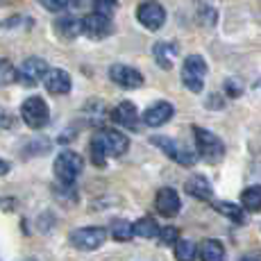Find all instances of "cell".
I'll use <instances>...</instances> for the list:
<instances>
[{"instance_id":"1","label":"cell","mask_w":261,"mask_h":261,"mask_svg":"<svg viewBox=\"0 0 261 261\" xmlns=\"http://www.w3.org/2000/svg\"><path fill=\"white\" fill-rule=\"evenodd\" d=\"M129 148V139L123 132L102 127L91 139V159L95 166H105V157H123Z\"/></svg>"},{"instance_id":"2","label":"cell","mask_w":261,"mask_h":261,"mask_svg":"<svg viewBox=\"0 0 261 261\" xmlns=\"http://www.w3.org/2000/svg\"><path fill=\"white\" fill-rule=\"evenodd\" d=\"M207 77V62L202 55H189L182 64V84L191 93H200L204 89Z\"/></svg>"},{"instance_id":"3","label":"cell","mask_w":261,"mask_h":261,"mask_svg":"<svg viewBox=\"0 0 261 261\" xmlns=\"http://www.w3.org/2000/svg\"><path fill=\"white\" fill-rule=\"evenodd\" d=\"M193 137H195V150L198 154L209 164H218L225 157V145L216 134H212L209 129L202 127H193Z\"/></svg>"},{"instance_id":"4","label":"cell","mask_w":261,"mask_h":261,"mask_svg":"<svg viewBox=\"0 0 261 261\" xmlns=\"http://www.w3.org/2000/svg\"><path fill=\"white\" fill-rule=\"evenodd\" d=\"M82 168H84L82 157H80L77 152H73V150H64V152H59L57 159H55V175H57V179L62 184H66V187H71L75 179L80 177Z\"/></svg>"},{"instance_id":"5","label":"cell","mask_w":261,"mask_h":261,"mask_svg":"<svg viewBox=\"0 0 261 261\" xmlns=\"http://www.w3.org/2000/svg\"><path fill=\"white\" fill-rule=\"evenodd\" d=\"M21 116L25 120V125L32 129H41L48 125L50 120V109L46 105V100L39 98V95H32V98L23 100L21 105Z\"/></svg>"},{"instance_id":"6","label":"cell","mask_w":261,"mask_h":261,"mask_svg":"<svg viewBox=\"0 0 261 261\" xmlns=\"http://www.w3.org/2000/svg\"><path fill=\"white\" fill-rule=\"evenodd\" d=\"M137 18L150 32H157L159 28H164L166 23V9L157 3V0H145L137 7Z\"/></svg>"},{"instance_id":"7","label":"cell","mask_w":261,"mask_h":261,"mask_svg":"<svg viewBox=\"0 0 261 261\" xmlns=\"http://www.w3.org/2000/svg\"><path fill=\"white\" fill-rule=\"evenodd\" d=\"M105 239H107V234L102 227H80L71 234V243L77 250H87V252L102 248Z\"/></svg>"},{"instance_id":"8","label":"cell","mask_w":261,"mask_h":261,"mask_svg":"<svg viewBox=\"0 0 261 261\" xmlns=\"http://www.w3.org/2000/svg\"><path fill=\"white\" fill-rule=\"evenodd\" d=\"M114 32V25H112V18L102 16V14H89V16L82 18V34H87L89 39H107L109 34Z\"/></svg>"},{"instance_id":"9","label":"cell","mask_w":261,"mask_h":261,"mask_svg":"<svg viewBox=\"0 0 261 261\" xmlns=\"http://www.w3.org/2000/svg\"><path fill=\"white\" fill-rule=\"evenodd\" d=\"M46 71H48V64L41 57H30L23 62L21 71H16V80L23 87H37Z\"/></svg>"},{"instance_id":"10","label":"cell","mask_w":261,"mask_h":261,"mask_svg":"<svg viewBox=\"0 0 261 261\" xmlns=\"http://www.w3.org/2000/svg\"><path fill=\"white\" fill-rule=\"evenodd\" d=\"M109 77L114 84H118L120 89H139L143 84V75L137 68L127 66V64H114L109 68Z\"/></svg>"},{"instance_id":"11","label":"cell","mask_w":261,"mask_h":261,"mask_svg":"<svg viewBox=\"0 0 261 261\" xmlns=\"http://www.w3.org/2000/svg\"><path fill=\"white\" fill-rule=\"evenodd\" d=\"M154 207H157V212L162 216L173 218V216L179 212V207H182V200H179V195L175 189L164 187V189L157 191V195H154Z\"/></svg>"},{"instance_id":"12","label":"cell","mask_w":261,"mask_h":261,"mask_svg":"<svg viewBox=\"0 0 261 261\" xmlns=\"http://www.w3.org/2000/svg\"><path fill=\"white\" fill-rule=\"evenodd\" d=\"M41 80H43L46 91L53 95H64L71 91V75L66 71H62V68H48Z\"/></svg>"},{"instance_id":"13","label":"cell","mask_w":261,"mask_h":261,"mask_svg":"<svg viewBox=\"0 0 261 261\" xmlns=\"http://www.w3.org/2000/svg\"><path fill=\"white\" fill-rule=\"evenodd\" d=\"M175 114V107L168 102V100H159V102H154L152 107H148L143 112V123L148 125V127H159V125L168 123L170 118H173Z\"/></svg>"},{"instance_id":"14","label":"cell","mask_w":261,"mask_h":261,"mask_svg":"<svg viewBox=\"0 0 261 261\" xmlns=\"http://www.w3.org/2000/svg\"><path fill=\"white\" fill-rule=\"evenodd\" d=\"M112 120L120 127H127V129H137L139 127V112L134 107V102L129 100H123L120 105L112 109Z\"/></svg>"},{"instance_id":"15","label":"cell","mask_w":261,"mask_h":261,"mask_svg":"<svg viewBox=\"0 0 261 261\" xmlns=\"http://www.w3.org/2000/svg\"><path fill=\"white\" fill-rule=\"evenodd\" d=\"M177 53H179V48H177V43H173V41H159L152 46L154 62H157V66H162L164 71H170V68H173Z\"/></svg>"},{"instance_id":"16","label":"cell","mask_w":261,"mask_h":261,"mask_svg":"<svg viewBox=\"0 0 261 261\" xmlns=\"http://www.w3.org/2000/svg\"><path fill=\"white\" fill-rule=\"evenodd\" d=\"M152 145H157L159 150H164V152H166L173 162H179L182 166H191V164H193L191 154L187 152V150H179L177 143H175L173 139H168V137H152Z\"/></svg>"},{"instance_id":"17","label":"cell","mask_w":261,"mask_h":261,"mask_svg":"<svg viewBox=\"0 0 261 261\" xmlns=\"http://www.w3.org/2000/svg\"><path fill=\"white\" fill-rule=\"evenodd\" d=\"M184 191L191 195V198H198V200H212V184H209L207 177H202V175H191L187 179V184H184Z\"/></svg>"},{"instance_id":"18","label":"cell","mask_w":261,"mask_h":261,"mask_svg":"<svg viewBox=\"0 0 261 261\" xmlns=\"http://www.w3.org/2000/svg\"><path fill=\"white\" fill-rule=\"evenodd\" d=\"M200 261H225V245L218 239H204L198 245Z\"/></svg>"},{"instance_id":"19","label":"cell","mask_w":261,"mask_h":261,"mask_svg":"<svg viewBox=\"0 0 261 261\" xmlns=\"http://www.w3.org/2000/svg\"><path fill=\"white\" fill-rule=\"evenodd\" d=\"M55 32L62 39H75L82 34V18L75 16H62L55 21Z\"/></svg>"},{"instance_id":"20","label":"cell","mask_w":261,"mask_h":261,"mask_svg":"<svg viewBox=\"0 0 261 261\" xmlns=\"http://www.w3.org/2000/svg\"><path fill=\"white\" fill-rule=\"evenodd\" d=\"M132 229H134V237H141V239H154L159 234V225L152 216L139 218L137 223H132Z\"/></svg>"},{"instance_id":"21","label":"cell","mask_w":261,"mask_h":261,"mask_svg":"<svg viewBox=\"0 0 261 261\" xmlns=\"http://www.w3.org/2000/svg\"><path fill=\"white\" fill-rule=\"evenodd\" d=\"M173 245H175V259L177 261H195V257H198V245L191 239H177Z\"/></svg>"},{"instance_id":"22","label":"cell","mask_w":261,"mask_h":261,"mask_svg":"<svg viewBox=\"0 0 261 261\" xmlns=\"http://www.w3.org/2000/svg\"><path fill=\"white\" fill-rule=\"evenodd\" d=\"M241 204L248 212H261V187H248L241 193Z\"/></svg>"},{"instance_id":"23","label":"cell","mask_w":261,"mask_h":261,"mask_svg":"<svg viewBox=\"0 0 261 261\" xmlns=\"http://www.w3.org/2000/svg\"><path fill=\"white\" fill-rule=\"evenodd\" d=\"M214 209L220 212L225 218H232L234 223H245V214L239 204H232V202H214Z\"/></svg>"},{"instance_id":"24","label":"cell","mask_w":261,"mask_h":261,"mask_svg":"<svg viewBox=\"0 0 261 261\" xmlns=\"http://www.w3.org/2000/svg\"><path fill=\"white\" fill-rule=\"evenodd\" d=\"M112 237L114 241H120V243H125V241H129L134 237V229H132V223H127V220H114L112 223Z\"/></svg>"},{"instance_id":"25","label":"cell","mask_w":261,"mask_h":261,"mask_svg":"<svg viewBox=\"0 0 261 261\" xmlns=\"http://www.w3.org/2000/svg\"><path fill=\"white\" fill-rule=\"evenodd\" d=\"M16 82V68L9 59H0V87H9Z\"/></svg>"},{"instance_id":"26","label":"cell","mask_w":261,"mask_h":261,"mask_svg":"<svg viewBox=\"0 0 261 261\" xmlns=\"http://www.w3.org/2000/svg\"><path fill=\"white\" fill-rule=\"evenodd\" d=\"M91 5L95 14H102L107 18H112L118 9V0H91Z\"/></svg>"},{"instance_id":"27","label":"cell","mask_w":261,"mask_h":261,"mask_svg":"<svg viewBox=\"0 0 261 261\" xmlns=\"http://www.w3.org/2000/svg\"><path fill=\"white\" fill-rule=\"evenodd\" d=\"M198 18L204 28H214L216 25V9L212 5H200L198 7Z\"/></svg>"},{"instance_id":"28","label":"cell","mask_w":261,"mask_h":261,"mask_svg":"<svg viewBox=\"0 0 261 261\" xmlns=\"http://www.w3.org/2000/svg\"><path fill=\"white\" fill-rule=\"evenodd\" d=\"M159 239L166 245H173L179 239V229L177 227H159Z\"/></svg>"},{"instance_id":"29","label":"cell","mask_w":261,"mask_h":261,"mask_svg":"<svg viewBox=\"0 0 261 261\" xmlns=\"http://www.w3.org/2000/svg\"><path fill=\"white\" fill-rule=\"evenodd\" d=\"M48 12H64L68 7V0H39Z\"/></svg>"},{"instance_id":"30","label":"cell","mask_w":261,"mask_h":261,"mask_svg":"<svg viewBox=\"0 0 261 261\" xmlns=\"http://www.w3.org/2000/svg\"><path fill=\"white\" fill-rule=\"evenodd\" d=\"M225 91L232 95V98H237V95H241V87H239L237 80H227V82H225Z\"/></svg>"},{"instance_id":"31","label":"cell","mask_w":261,"mask_h":261,"mask_svg":"<svg viewBox=\"0 0 261 261\" xmlns=\"http://www.w3.org/2000/svg\"><path fill=\"white\" fill-rule=\"evenodd\" d=\"M207 107H209V109H212V107H214V109H220V107H223V102H220V98L216 95V98H209V100H207Z\"/></svg>"},{"instance_id":"32","label":"cell","mask_w":261,"mask_h":261,"mask_svg":"<svg viewBox=\"0 0 261 261\" xmlns=\"http://www.w3.org/2000/svg\"><path fill=\"white\" fill-rule=\"evenodd\" d=\"M9 125H12V118H9L7 114L0 112V127H9Z\"/></svg>"},{"instance_id":"33","label":"cell","mask_w":261,"mask_h":261,"mask_svg":"<svg viewBox=\"0 0 261 261\" xmlns=\"http://www.w3.org/2000/svg\"><path fill=\"white\" fill-rule=\"evenodd\" d=\"M91 0H68V5L71 7H84V5H89Z\"/></svg>"},{"instance_id":"34","label":"cell","mask_w":261,"mask_h":261,"mask_svg":"<svg viewBox=\"0 0 261 261\" xmlns=\"http://www.w3.org/2000/svg\"><path fill=\"white\" fill-rule=\"evenodd\" d=\"M7 173H9V164L0 159V175H7Z\"/></svg>"},{"instance_id":"35","label":"cell","mask_w":261,"mask_h":261,"mask_svg":"<svg viewBox=\"0 0 261 261\" xmlns=\"http://www.w3.org/2000/svg\"><path fill=\"white\" fill-rule=\"evenodd\" d=\"M239 261H261L259 257H252V254H245V257H241Z\"/></svg>"},{"instance_id":"36","label":"cell","mask_w":261,"mask_h":261,"mask_svg":"<svg viewBox=\"0 0 261 261\" xmlns=\"http://www.w3.org/2000/svg\"><path fill=\"white\" fill-rule=\"evenodd\" d=\"M23 261H37V259H23Z\"/></svg>"}]
</instances>
